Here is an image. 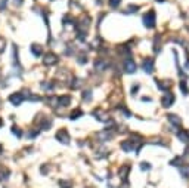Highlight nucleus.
<instances>
[{
    "label": "nucleus",
    "mask_w": 189,
    "mask_h": 188,
    "mask_svg": "<svg viewBox=\"0 0 189 188\" xmlns=\"http://www.w3.org/2000/svg\"><path fill=\"white\" fill-rule=\"evenodd\" d=\"M120 188H129V182H124V184Z\"/></svg>",
    "instance_id": "obj_23"
},
{
    "label": "nucleus",
    "mask_w": 189,
    "mask_h": 188,
    "mask_svg": "<svg viewBox=\"0 0 189 188\" xmlns=\"http://www.w3.org/2000/svg\"><path fill=\"white\" fill-rule=\"evenodd\" d=\"M138 6H129V8L126 9V13H130V12H136V10H138Z\"/></svg>",
    "instance_id": "obj_21"
},
{
    "label": "nucleus",
    "mask_w": 189,
    "mask_h": 188,
    "mask_svg": "<svg viewBox=\"0 0 189 188\" xmlns=\"http://www.w3.org/2000/svg\"><path fill=\"white\" fill-rule=\"evenodd\" d=\"M56 101H58V105L66 107V105H70V102H71V98L70 96H61V98H56Z\"/></svg>",
    "instance_id": "obj_10"
},
{
    "label": "nucleus",
    "mask_w": 189,
    "mask_h": 188,
    "mask_svg": "<svg viewBox=\"0 0 189 188\" xmlns=\"http://www.w3.org/2000/svg\"><path fill=\"white\" fill-rule=\"evenodd\" d=\"M3 126V120H2V117H0V128Z\"/></svg>",
    "instance_id": "obj_24"
},
{
    "label": "nucleus",
    "mask_w": 189,
    "mask_h": 188,
    "mask_svg": "<svg viewBox=\"0 0 189 188\" xmlns=\"http://www.w3.org/2000/svg\"><path fill=\"white\" fill-rule=\"evenodd\" d=\"M43 62H44L46 65H55V64L58 62V56L55 55V53H52V52H50V53H47V55L44 56Z\"/></svg>",
    "instance_id": "obj_6"
},
{
    "label": "nucleus",
    "mask_w": 189,
    "mask_h": 188,
    "mask_svg": "<svg viewBox=\"0 0 189 188\" xmlns=\"http://www.w3.org/2000/svg\"><path fill=\"white\" fill-rule=\"evenodd\" d=\"M2 151H3V147L0 145V153H2Z\"/></svg>",
    "instance_id": "obj_25"
},
{
    "label": "nucleus",
    "mask_w": 189,
    "mask_h": 188,
    "mask_svg": "<svg viewBox=\"0 0 189 188\" xmlns=\"http://www.w3.org/2000/svg\"><path fill=\"white\" fill-rule=\"evenodd\" d=\"M158 2H163V0H158Z\"/></svg>",
    "instance_id": "obj_28"
},
{
    "label": "nucleus",
    "mask_w": 189,
    "mask_h": 188,
    "mask_svg": "<svg viewBox=\"0 0 189 188\" xmlns=\"http://www.w3.org/2000/svg\"><path fill=\"white\" fill-rule=\"evenodd\" d=\"M120 3H121V0H109V6L111 8H117Z\"/></svg>",
    "instance_id": "obj_19"
},
{
    "label": "nucleus",
    "mask_w": 189,
    "mask_h": 188,
    "mask_svg": "<svg viewBox=\"0 0 189 188\" xmlns=\"http://www.w3.org/2000/svg\"><path fill=\"white\" fill-rule=\"evenodd\" d=\"M142 21H143V24L148 27V28L155 27V12H154V10L146 12V13L143 15V18H142Z\"/></svg>",
    "instance_id": "obj_1"
},
{
    "label": "nucleus",
    "mask_w": 189,
    "mask_h": 188,
    "mask_svg": "<svg viewBox=\"0 0 189 188\" xmlns=\"http://www.w3.org/2000/svg\"><path fill=\"white\" fill-rule=\"evenodd\" d=\"M179 85H180V89H182V92H183V95H188L189 90H188V87H186V83H185V82H180Z\"/></svg>",
    "instance_id": "obj_16"
},
{
    "label": "nucleus",
    "mask_w": 189,
    "mask_h": 188,
    "mask_svg": "<svg viewBox=\"0 0 189 188\" xmlns=\"http://www.w3.org/2000/svg\"><path fill=\"white\" fill-rule=\"evenodd\" d=\"M186 67H188V68H189V61H188V62H186Z\"/></svg>",
    "instance_id": "obj_26"
},
{
    "label": "nucleus",
    "mask_w": 189,
    "mask_h": 188,
    "mask_svg": "<svg viewBox=\"0 0 189 188\" xmlns=\"http://www.w3.org/2000/svg\"><path fill=\"white\" fill-rule=\"evenodd\" d=\"M179 172L182 173L183 178H189V164H183L179 167Z\"/></svg>",
    "instance_id": "obj_12"
},
{
    "label": "nucleus",
    "mask_w": 189,
    "mask_h": 188,
    "mask_svg": "<svg viewBox=\"0 0 189 188\" xmlns=\"http://www.w3.org/2000/svg\"><path fill=\"white\" fill-rule=\"evenodd\" d=\"M56 139L59 142H62V144H68L70 142V135H68V132L65 129H61L56 133Z\"/></svg>",
    "instance_id": "obj_3"
},
{
    "label": "nucleus",
    "mask_w": 189,
    "mask_h": 188,
    "mask_svg": "<svg viewBox=\"0 0 189 188\" xmlns=\"http://www.w3.org/2000/svg\"><path fill=\"white\" fill-rule=\"evenodd\" d=\"M80 116H83V111H81V110H74V111L70 114V119H71V120H75V119H78Z\"/></svg>",
    "instance_id": "obj_14"
},
{
    "label": "nucleus",
    "mask_w": 189,
    "mask_h": 188,
    "mask_svg": "<svg viewBox=\"0 0 189 188\" xmlns=\"http://www.w3.org/2000/svg\"><path fill=\"white\" fill-rule=\"evenodd\" d=\"M134 142H136V141H132V139L123 141V142H121V148H123L126 153H132L133 150H136V151H138V148L134 147Z\"/></svg>",
    "instance_id": "obj_2"
},
{
    "label": "nucleus",
    "mask_w": 189,
    "mask_h": 188,
    "mask_svg": "<svg viewBox=\"0 0 189 188\" xmlns=\"http://www.w3.org/2000/svg\"><path fill=\"white\" fill-rule=\"evenodd\" d=\"M83 99H86V101H90V99H92V95H90V92H89V90H86V92L83 94Z\"/></svg>",
    "instance_id": "obj_20"
},
{
    "label": "nucleus",
    "mask_w": 189,
    "mask_h": 188,
    "mask_svg": "<svg viewBox=\"0 0 189 188\" xmlns=\"http://www.w3.org/2000/svg\"><path fill=\"white\" fill-rule=\"evenodd\" d=\"M140 169H142V171H149V169H151V164H149L148 162H142L140 163Z\"/></svg>",
    "instance_id": "obj_17"
},
{
    "label": "nucleus",
    "mask_w": 189,
    "mask_h": 188,
    "mask_svg": "<svg viewBox=\"0 0 189 188\" xmlns=\"http://www.w3.org/2000/svg\"><path fill=\"white\" fill-rule=\"evenodd\" d=\"M142 68L145 70L146 73H152L154 71V59L152 58H145L142 61Z\"/></svg>",
    "instance_id": "obj_4"
},
{
    "label": "nucleus",
    "mask_w": 189,
    "mask_h": 188,
    "mask_svg": "<svg viewBox=\"0 0 189 188\" xmlns=\"http://www.w3.org/2000/svg\"><path fill=\"white\" fill-rule=\"evenodd\" d=\"M59 187L61 188H71L73 184H71L70 181H59Z\"/></svg>",
    "instance_id": "obj_15"
},
{
    "label": "nucleus",
    "mask_w": 189,
    "mask_h": 188,
    "mask_svg": "<svg viewBox=\"0 0 189 188\" xmlns=\"http://www.w3.org/2000/svg\"><path fill=\"white\" fill-rule=\"evenodd\" d=\"M13 3H15V5H17V6H19V5H21V3H22V0H13Z\"/></svg>",
    "instance_id": "obj_22"
},
{
    "label": "nucleus",
    "mask_w": 189,
    "mask_h": 188,
    "mask_svg": "<svg viewBox=\"0 0 189 188\" xmlns=\"http://www.w3.org/2000/svg\"><path fill=\"white\" fill-rule=\"evenodd\" d=\"M31 52H33L34 56L41 55V46H39V44H33V46H31Z\"/></svg>",
    "instance_id": "obj_13"
},
{
    "label": "nucleus",
    "mask_w": 189,
    "mask_h": 188,
    "mask_svg": "<svg viewBox=\"0 0 189 188\" xmlns=\"http://www.w3.org/2000/svg\"><path fill=\"white\" fill-rule=\"evenodd\" d=\"M12 133H15L18 138L22 136V132H21V130H19V128H17V126H13V128H12Z\"/></svg>",
    "instance_id": "obj_18"
},
{
    "label": "nucleus",
    "mask_w": 189,
    "mask_h": 188,
    "mask_svg": "<svg viewBox=\"0 0 189 188\" xmlns=\"http://www.w3.org/2000/svg\"><path fill=\"white\" fill-rule=\"evenodd\" d=\"M173 102H174V96H173L172 94H167L164 98H163V101H161L163 107H172Z\"/></svg>",
    "instance_id": "obj_7"
},
{
    "label": "nucleus",
    "mask_w": 189,
    "mask_h": 188,
    "mask_svg": "<svg viewBox=\"0 0 189 188\" xmlns=\"http://www.w3.org/2000/svg\"><path fill=\"white\" fill-rule=\"evenodd\" d=\"M167 119H168V121L172 123V125H174V126H180L182 120L177 117V116H174V114H168L167 116Z\"/></svg>",
    "instance_id": "obj_11"
},
{
    "label": "nucleus",
    "mask_w": 189,
    "mask_h": 188,
    "mask_svg": "<svg viewBox=\"0 0 189 188\" xmlns=\"http://www.w3.org/2000/svg\"><path fill=\"white\" fill-rule=\"evenodd\" d=\"M0 105H2V99H0Z\"/></svg>",
    "instance_id": "obj_27"
},
{
    "label": "nucleus",
    "mask_w": 189,
    "mask_h": 188,
    "mask_svg": "<svg viewBox=\"0 0 189 188\" xmlns=\"http://www.w3.org/2000/svg\"><path fill=\"white\" fill-rule=\"evenodd\" d=\"M24 95L22 94H19V92H17V94H12L10 95V96H9V101H10V102L13 104V105H21V102H22V101H24Z\"/></svg>",
    "instance_id": "obj_5"
},
{
    "label": "nucleus",
    "mask_w": 189,
    "mask_h": 188,
    "mask_svg": "<svg viewBox=\"0 0 189 188\" xmlns=\"http://www.w3.org/2000/svg\"><path fill=\"white\" fill-rule=\"evenodd\" d=\"M124 70H126L127 73H134V71H136V64H134V61H133V59H127V61H126Z\"/></svg>",
    "instance_id": "obj_8"
},
{
    "label": "nucleus",
    "mask_w": 189,
    "mask_h": 188,
    "mask_svg": "<svg viewBox=\"0 0 189 188\" xmlns=\"http://www.w3.org/2000/svg\"><path fill=\"white\" fill-rule=\"evenodd\" d=\"M129 172H130V166L129 164H126V166H123L121 169H120V176H121V179L124 181V182H127V175H129Z\"/></svg>",
    "instance_id": "obj_9"
}]
</instances>
